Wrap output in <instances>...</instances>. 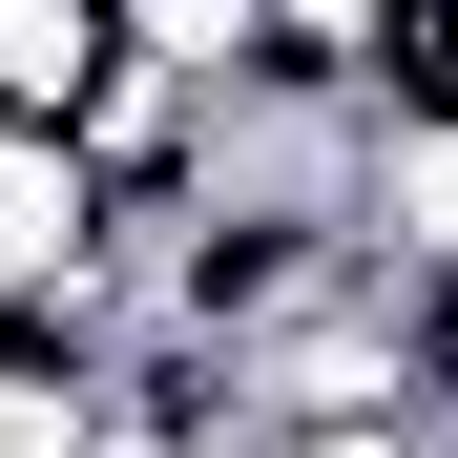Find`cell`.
Here are the masks:
<instances>
[{"mask_svg": "<svg viewBox=\"0 0 458 458\" xmlns=\"http://www.w3.org/2000/svg\"><path fill=\"white\" fill-rule=\"evenodd\" d=\"M42 271H105V208L42 125H0V292H42Z\"/></svg>", "mask_w": 458, "mask_h": 458, "instance_id": "obj_1", "label": "cell"}, {"mask_svg": "<svg viewBox=\"0 0 458 458\" xmlns=\"http://www.w3.org/2000/svg\"><path fill=\"white\" fill-rule=\"evenodd\" d=\"M105 63H125V42H105V0H0V125H42V146H63V105H84Z\"/></svg>", "mask_w": 458, "mask_h": 458, "instance_id": "obj_2", "label": "cell"}]
</instances>
